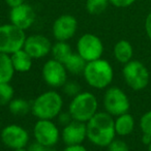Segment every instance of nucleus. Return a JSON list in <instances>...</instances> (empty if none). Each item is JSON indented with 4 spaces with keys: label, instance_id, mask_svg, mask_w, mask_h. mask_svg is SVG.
<instances>
[{
    "label": "nucleus",
    "instance_id": "obj_1",
    "mask_svg": "<svg viewBox=\"0 0 151 151\" xmlns=\"http://www.w3.org/2000/svg\"><path fill=\"white\" fill-rule=\"evenodd\" d=\"M87 139L93 145L108 147L115 139V120L107 112H97L86 122Z\"/></svg>",
    "mask_w": 151,
    "mask_h": 151
},
{
    "label": "nucleus",
    "instance_id": "obj_2",
    "mask_svg": "<svg viewBox=\"0 0 151 151\" xmlns=\"http://www.w3.org/2000/svg\"><path fill=\"white\" fill-rule=\"evenodd\" d=\"M85 81L95 89H107L113 82L114 69L109 61L101 58L89 61L83 71Z\"/></svg>",
    "mask_w": 151,
    "mask_h": 151
},
{
    "label": "nucleus",
    "instance_id": "obj_3",
    "mask_svg": "<svg viewBox=\"0 0 151 151\" xmlns=\"http://www.w3.org/2000/svg\"><path fill=\"white\" fill-rule=\"evenodd\" d=\"M63 107V99L57 91L48 90L40 94L31 104V112L37 119L53 120Z\"/></svg>",
    "mask_w": 151,
    "mask_h": 151
},
{
    "label": "nucleus",
    "instance_id": "obj_4",
    "mask_svg": "<svg viewBox=\"0 0 151 151\" xmlns=\"http://www.w3.org/2000/svg\"><path fill=\"white\" fill-rule=\"evenodd\" d=\"M97 109L99 101L96 96L89 91H81L71 99L68 113L73 120L86 123L97 113Z\"/></svg>",
    "mask_w": 151,
    "mask_h": 151
},
{
    "label": "nucleus",
    "instance_id": "obj_5",
    "mask_svg": "<svg viewBox=\"0 0 151 151\" xmlns=\"http://www.w3.org/2000/svg\"><path fill=\"white\" fill-rule=\"evenodd\" d=\"M122 76L125 84L134 91L143 90L150 82V73L147 66L141 61L134 59L123 65Z\"/></svg>",
    "mask_w": 151,
    "mask_h": 151
},
{
    "label": "nucleus",
    "instance_id": "obj_6",
    "mask_svg": "<svg viewBox=\"0 0 151 151\" xmlns=\"http://www.w3.org/2000/svg\"><path fill=\"white\" fill-rule=\"evenodd\" d=\"M26 37L25 31L12 23L0 25V53L12 55L23 49Z\"/></svg>",
    "mask_w": 151,
    "mask_h": 151
},
{
    "label": "nucleus",
    "instance_id": "obj_7",
    "mask_svg": "<svg viewBox=\"0 0 151 151\" xmlns=\"http://www.w3.org/2000/svg\"><path fill=\"white\" fill-rule=\"evenodd\" d=\"M103 103L106 112L113 117L127 113L130 108V101L127 94L121 88L116 86L108 87L104 94Z\"/></svg>",
    "mask_w": 151,
    "mask_h": 151
},
{
    "label": "nucleus",
    "instance_id": "obj_8",
    "mask_svg": "<svg viewBox=\"0 0 151 151\" xmlns=\"http://www.w3.org/2000/svg\"><path fill=\"white\" fill-rule=\"evenodd\" d=\"M77 53L86 62L101 59L104 53V44L97 35L85 33L77 42Z\"/></svg>",
    "mask_w": 151,
    "mask_h": 151
},
{
    "label": "nucleus",
    "instance_id": "obj_9",
    "mask_svg": "<svg viewBox=\"0 0 151 151\" xmlns=\"http://www.w3.org/2000/svg\"><path fill=\"white\" fill-rule=\"evenodd\" d=\"M33 136L40 144L47 147H54L58 143L61 134L52 120L38 119L34 124Z\"/></svg>",
    "mask_w": 151,
    "mask_h": 151
},
{
    "label": "nucleus",
    "instance_id": "obj_10",
    "mask_svg": "<svg viewBox=\"0 0 151 151\" xmlns=\"http://www.w3.org/2000/svg\"><path fill=\"white\" fill-rule=\"evenodd\" d=\"M0 139L4 146L15 150L25 148L27 146L29 142V134L23 126L19 124H9L1 129Z\"/></svg>",
    "mask_w": 151,
    "mask_h": 151
},
{
    "label": "nucleus",
    "instance_id": "obj_11",
    "mask_svg": "<svg viewBox=\"0 0 151 151\" xmlns=\"http://www.w3.org/2000/svg\"><path fill=\"white\" fill-rule=\"evenodd\" d=\"M42 76L45 83L52 88L62 87L67 82V70L64 64L55 59H50L45 63Z\"/></svg>",
    "mask_w": 151,
    "mask_h": 151
},
{
    "label": "nucleus",
    "instance_id": "obj_12",
    "mask_svg": "<svg viewBox=\"0 0 151 151\" xmlns=\"http://www.w3.org/2000/svg\"><path fill=\"white\" fill-rule=\"evenodd\" d=\"M78 30V21L71 15H61L54 21L52 33L56 40L67 42L75 36Z\"/></svg>",
    "mask_w": 151,
    "mask_h": 151
},
{
    "label": "nucleus",
    "instance_id": "obj_13",
    "mask_svg": "<svg viewBox=\"0 0 151 151\" xmlns=\"http://www.w3.org/2000/svg\"><path fill=\"white\" fill-rule=\"evenodd\" d=\"M35 18L36 15L33 7L28 3H23L19 6L13 7L9 12L11 23L24 31L29 29L33 25Z\"/></svg>",
    "mask_w": 151,
    "mask_h": 151
},
{
    "label": "nucleus",
    "instance_id": "obj_14",
    "mask_svg": "<svg viewBox=\"0 0 151 151\" xmlns=\"http://www.w3.org/2000/svg\"><path fill=\"white\" fill-rule=\"evenodd\" d=\"M23 49L33 59H40L51 53L52 44L50 40L42 34H32L26 37Z\"/></svg>",
    "mask_w": 151,
    "mask_h": 151
},
{
    "label": "nucleus",
    "instance_id": "obj_15",
    "mask_svg": "<svg viewBox=\"0 0 151 151\" xmlns=\"http://www.w3.org/2000/svg\"><path fill=\"white\" fill-rule=\"evenodd\" d=\"M61 139L65 146L82 145L85 139H87L86 123L73 119L69 123L64 125L61 132Z\"/></svg>",
    "mask_w": 151,
    "mask_h": 151
},
{
    "label": "nucleus",
    "instance_id": "obj_16",
    "mask_svg": "<svg viewBox=\"0 0 151 151\" xmlns=\"http://www.w3.org/2000/svg\"><path fill=\"white\" fill-rule=\"evenodd\" d=\"M115 132L116 134L120 137L129 136L134 129L136 121L132 114L124 113L115 118Z\"/></svg>",
    "mask_w": 151,
    "mask_h": 151
},
{
    "label": "nucleus",
    "instance_id": "obj_17",
    "mask_svg": "<svg viewBox=\"0 0 151 151\" xmlns=\"http://www.w3.org/2000/svg\"><path fill=\"white\" fill-rule=\"evenodd\" d=\"M14 68L17 73H27L33 65V58L24 49L17 51L11 55Z\"/></svg>",
    "mask_w": 151,
    "mask_h": 151
},
{
    "label": "nucleus",
    "instance_id": "obj_18",
    "mask_svg": "<svg viewBox=\"0 0 151 151\" xmlns=\"http://www.w3.org/2000/svg\"><path fill=\"white\" fill-rule=\"evenodd\" d=\"M113 54L115 59L121 64H126L132 60L134 56V48L132 44L126 40H120L114 46Z\"/></svg>",
    "mask_w": 151,
    "mask_h": 151
},
{
    "label": "nucleus",
    "instance_id": "obj_19",
    "mask_svg": "<svg viewBox=\"0 0 151 151\" xmlns=\"http://www.w3.org/2000/svg\"><path fill=\"white\" fill-rule=\"evenodd\" d=\"M15 73L11 55L0 53V83H9Z\"/></svg>",
    "mask_w": 151,
    "mask_h": 151
},
{
    "label": "nucleus",
    "instance_id": "obj_20",
    "mask_svg": "<svg viewBox=\"0 0 151 151\" xmlns=\"http://www.w3.org/2000/svg\"><path fill=\"white\" fill-rule=\"evenodd\" d=\"M73 53V52L71 50V47L67 44V42L56 40V42L52 45L51 54L53 56V59L63 63V64L66 62V60L71 56Z\"/></svg>",
    "mask_w": 151,
    "mask_h": 151
},
{
    "label": "nucleus",
    "instance_id": "obj_21",
    "mask_svg": "<svg viewBox=\"0 0 151 151\" xmlns=\"http://www.w3.org/2000/svg\"><path fill=\"white\" fill-rule=\"evenodd\" d=\"M86 63V61L78 53H73L71 56L64 63V66L66 68L67 73H73V75H80L84 71Z\"/></svg>",
    "mask_w": 151,
    "mask_h": 151
},
{
    "label": "nucleus",
    "instance_id": "obj_22",
    "mask_svg": "<svg viewBox=\"0 0 151 151\" xmlns=\"http://www.w3.org/2000/svg\"><path fill=\"white\" fill-rule=\"evenodd\" d=\"M9 110L15 116H24L31 111V104L24 99H15L9 104Z\"/></svg>",
    "mask_w": 151,
    "mask_h": 151
},
{
    "label": "nucleus",
    "instance_id": "obj_23",
    "mask_svg": "<svg viewBox=\"0 0 151 151\" xmlns=\"http://www.w3.org/2000/svg\"><path fill=\"white\" fill-rule=\"evenodd\" d=\"M109 4V0H86L85 9L88 14L97 16L103 14L108 9Z\"/></svg>",
    "mask_w": 151,
    "mask_h": 151
},
{
    "label": "nucleus",
    "instance_id": "obj_24",
    "mask_svg": "<svg viewBox=\"0 0 151 151\" xmlns=\"http://www.w3.org/2000/svg\"><path fill=\"white\" fill-rule=\"evenodd\" d=\"M15 89L9 83H0V107L9 106L14 99Z\"/></svg>",
    "mask_w": 151,
    "mask_h": 151
},
{
    "label": "nucleus",
    "instance_id": "obj_25",
    "mask_svg": "<svg viewBox=\"0 0 151 151\" xmlns=\"http://www.w3.org/2000/svg\"><path fill=\"white\" fill-rule=\"evenodd\" d=\"M139 125H140L142 134H147L151 136V110H148L141 116Z\"/></svg>",
    "mask_w": 151,
    "mask_h": 151
},
{
    "label": "nucleus",
    "instance_id": "obj_26",
    "mask_svg": "<svg viewBox=\"0 0 151 151\" xmlns=\"http://www.w3.org/2000/svg\"><path fill=\"white\" fill-rule=\"evenodd\" d=\"M107 148L108 151H129L127 143L120 139H114Z\"/></svg>",
    "mask_w": 151,
    "mask_h": 151
},
{
    "label": "nucleus",
    "instance_id": "obj_27",
    "mask_svg": "<svg viewBox=\"0 0 151 151\" xmlns=\"http://www.w3.org/2000/svg\"><path fill=\"white\" fill-rule=\"evenodd\" d=\"M62 87H63V92L71 97L76 96V95L81 92L80 85L77 82H66Z\"/></svg>",
    "mask_w": 151,
    "mask_h": 151
},
{
    "label": "nucleus",
    "instance_id": "obj_28",
    "mask_svg": "<svg viewBox=\"0 0 151 151\" xmlns=\"http://www.w3.org/2000/svg\"><path fill=\"white\" fill-rule=\"evenodd\" d=\"M137 0H109L110 4L118 9H125L130 5H132Z\"/></svg>",
    "mask_w": 151,
    "mask_h": 151
},
{
    "label": "nucleus",
    "instance_id": "obj_29",
    "mask_svg": "<svg viewBox=\"0 0 151 151\" xmlns=\"http://www.w3.org/2000/svg\"><path fill=\"white\" fill-rule=\"evenodd\" d=\"M28 151H56L54 149V147H47L44 145L40 144L36 141H34L32 144L29 145V147L27 148Z\"/></svg>",
    "mask_w": 151,
    "mask_h": 151
},
{
    "label": "nucleus",
    "instance_id": "obj_30",
    "mask_svg": "<svg viewBox=\"0 0 151 151\" xmlns=\"http://www.w3.org/2000/svg\"><path fill=\"white\" fill-rule=\"evenodd\" d=\"M145 32H146V35L149 40H151V12L147 15L146 19H145Z\"/></svg>",
    "mask_w": 151,
    "mask_h": 151
},
{
    "label": "nucleus",
    "instance_id": "obj_31",
    "mask_svg": "<svg viewBox=\"0 0 151 151\" xmlns=\"http://www.w3.org/2000/svg\"><path fill=\"white\" fill-rule=\"evenodd\" d=\"M58 118H59V122H60L61 124H63V125H66L67 123H69V122L73 120V118H71L70 114L69 113H60L58 115Z\"/></svg>",
    "mask_w": 151,
    "mask_h": 151
},
{
    "label": "nucleus",
    "instance_id": "obj_32",
    "mask_svg": "<svg viewBox=\"0 0 151 151\" xmlns=\"http://www.w3.org/2000/svg\"><path fill=\"white\" fill-rule=\"evenodd\" d=\"M62 151H88L83 145H73V146H65Z\"/></svg>",
    "mask_w": 151,
    "mask_h": 151
},
{
    "label": "nucleus",
    "instance_id": "obj_33",
    "mask_svg": "<svg viewBox=\"0 0 151 151\" xmlns=\"http://www.w3.org/2000/svg\"><path fill=\"white\" fill-rule=\"evenodd\" d=\"M5 3H6L11 9H13V7L19 6V5L25 3V0H5Z\"/></svg>",
    "mask_w": 151,
    "mask_h": 151
},
{
    "label": "nucleus",
    "instance_id": "obj_34",
    "mask_svg": "<svg viewBox=\"0 0 151 151\" xmlns=\"http://www.w3.org/2000/svg\"><path fill=\"white\" fill-rule=\"evenodd\" d=\"M141 141L144 145L148 146L149 144L151 143V136L147 134H142V138H141Z\"/></svg>",
    "mask_w": 151,
    "mask_h": 151
},
{
    "label": "nucleus",
    "instance_id": "obj_35",
    "mask_svg": "<svg viewBox=\"0 0 151 151\" xmlns=\"http://www.w3.org/2000/svg\"><path fill=\"white\" fill-rule=\"evenodd\" d=\"M13 151H28V150L26 148H20V149H15Z\"/></svg>",
    "mask_w": 151,
    "mask_h": 151
},
{
    "label": "nucleus",
    "instance_id": "obj_36",
    "mask_svg": "<svg viewBox=\"0 0 151 151\" xmlns=\"http://www.w3.org/2000/svg\"><path fill=\"white\" fill-rule=\"evenodd\" d=\"M148 151H151V143L148 145Z\"/></svg>",
    "mask_w": 151,
    "mask_h": 151
},
{
    "label": "nucleus",
    "instance_id": "obj_37",
    "mask_svg": "<svg viewBox=\"0 0 151 151\" xmlns=\"http://www.w3.org/2000/svg\"><path fill=\"white\" fill-rule=\"evenodd\" d=\"M0 132H1V128H0Z\"/></svg>",
    "mask_w": 151,
    "mask_h": 151
}]
</instances>
